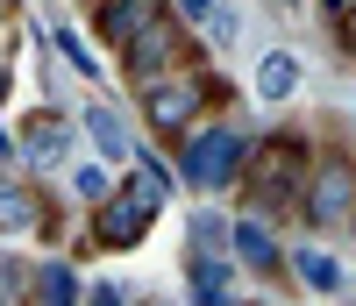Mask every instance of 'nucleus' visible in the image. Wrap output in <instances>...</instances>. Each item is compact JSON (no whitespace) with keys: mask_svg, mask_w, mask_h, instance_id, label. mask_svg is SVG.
<instances>
[{"mask_svg":"<svg viewBox=\"0 0 356 306\" xmlns=\"http://www.w3.org/2000/svg\"><path fill=\"white\" fill-rule=\"evenodd\" d=\"M307 171H314V136H300V129L257 136L250 171H243V186H235V193H243V221H278V214H300Z\"/></svg>","mask_w":356,"mask_h":306,"instance_id":"nucleus-1","label":"nucleus"},{"mask_svg":"<svg viewBox=\"0 0 356 306\" xmlns=\"http://www.w3.org/2000/svg\"><path fill=\"white\" fill-rule=\"evenodd\" d=\"M221 100H228V86H221V72L214 65H193V72H178V79H164V86H150V93H136V107H143V129H150L157 143H186L200 121H214L221 114Z\"/></svg>","mask_w":356,"mask_h":306,"instance_id":"nucleus-2","label":"nucleus"},{"mask_svg":"<svg viewBox=\"0 0 356 306\" xmlns=\"http://www.w3.org/2000/svg\"><path fill=\"white\" fill-rule=\"evenodd\" d=\"M250 150H257V136L235 129L228 114H214V121H200V129L178 143L171 171H178V186H193V193H235L243 171H250Z\"/></svg>","mask_w":356,"mask_h":306,"instance_id":"nucleus-3","label":"nucleus"},{"mask_svg":"<svg viewBox=\"0 0 356 306\" xmlns=\"http://www.w3.org/2000/svg\"><path fill=\"white\" fill-rule=\"evenodd\" d=\"M193 65H207V50L193 43V29L171 22V8H164L157 29H143V36L122 50V79H129V93H150V86H164V79H178V72H193Z\"/></svg>","mask_w":356,"mask_h":306,"instance_id":"nucleus-4","label":"nucleus"},{"mask_svg":"<svg viewBox=\"0 0 356 306\" xmlns=\"http://www.w3.org/2000/svg\"><path fill=\"white\" fill-rule=\"evenodd\" d=\"M300 221H307L314 235L356 221V157H349V150H314L307 193H300Z\"/></svg>","mask_w":356,"mask_h":306,"instance_id":"nucleus-5","label":"nucleus"},{"mask_svg":"<svg viewBox=\"0 0 356 306\" xmlns=\"http://www.w3.org/2000/svg\"><path fill=\"white\" fill-rule=\"evenodd\" d=\"M15 235H50L57 242V221H50V200H43L36 178L0 171V242H15Z\"/></svg>","mask_w":356,"mask_h":306,"instance_id":"nucleus-6","label":"nucleus"},{"mask_svg":"<svg viewBox=\"0 0 356 306\" xmlns=\"http://www.w3.org/2000/svg\"><path fill=\"white\" fill-rule=\"evenodd\" d=\"M186 292H193V306H243L235 299V257L228 250H193L186 257Z\"/></svg>","mask_w":356,"mask_h":306,"instance_id":"nucleus-7","label":"nucleus"},{"mask_svg":"<svg viewBox=\"0 0 356 306\" xmlns=\"http://www.w3.org/2000/svg\"><path fill=\"white\" fill-rule=\"evenodd\" d=\"M15 150H22V164H36V171H50V164H65L72 157V129H65V114H29L22 129H15Z\"/></svg>","mask_w":356,"mask_h":306,"instance_id":"nucleus-8","label":"nucleus"},{"mask_svg":"<svg viewBox=\"0 0 356 306\" xmlns=\"http://www.w3.org/2000/svg\"><path fill=\"white\" fill-rule=\"evenodd\" d=\"M157 22H164V8H157V0H107V8H93L100 43H114V50H129L143 29H157Z\"/></svg>","mask_w":356,"mask_h":306,"instance_id":"nucleus-9","label":"nucleus"},{"mask_svg":"<svg viewBox=\"0 0 356 306\" xmlns=\"http://www.w3.org/2000/svg\"><path fill=\"white\" fill-rule=\"evenodd\" d=\"M228 257L243 271H257V278H285V250L271 242L264 221H228Z\"/></svg>","mask_w":356,"mask_h":306,"instance_id":"nucleus-10","label":"nucleus"},{"mask_svg":"<svg viewBox=\"0 0 356 306\" xmlns=\"http://www.w3.org/2000/svg\"><path fill=\"white\" fill-rule=\"evenodd\" d=\"M86 136H93V150H100V164H107L114 178L129 171V157H136V136H129V121L114 114L107 100H93V107H86Z\"/></svg>","mask_w":356,"mask_h":306,"instance_id":"nucleus-11","label":"nucleus"},{"mask_svg":"<svg viewBox=\"0 0 356 306\" xmlns=\"http://www.w3.org/2000/svg\"><path fill=\"white\" fill-rule=\"evenodd\" d=\"M143 235H150V214L129 207L122 193H114L107 207H93V242H100V250H136Z\"/></svg>","mask_w":356,"mask_h":306,"instance_id":"nucleus-12","label":"nucleus"},{"mask_svg":"<svg viewBox=\"0 0 356 306\" xmlns=\"http://www.w3.org/2000/svg\"><path fill=\"white\" fill-rule=\"evenodd\" d=\"M29 306H86V278H79V264L65 257H50L29 271Z\"/></svg>","mask_w":356,"mask_h":306,"instance_id":"nucleus-13","label":"nucleus"},{"mask_svg":"<svg viewBox=\"0 0 356 306\" xmlns=\"http://www.w3.org/2000/svg\"><path fill=\"white\" fill-rule=\"evenodd\" d=\"M285 271H300V285H307V292H321V299H342V292H349V271H342L328 250H314V242L285 250Z\"/></svg>","mask_w":356,"mask_h":306,"instance_id":"nucleus-14","label":"nucleus"},{"mask_svg":"<svg viewBox=\"0 0 356 306\" xmlns=\"http://www.w3.org/2000/svg\"><path fill=\"white\" fill-rule=\"evenodd\" d=\"M292 93H300V57H292V50H264V65H257V100L285 107Z\"/></svg>","mask_w":356,"mask_h":306,"instance_id":"nucleus-15","label":"nucleus"},{"mask_svg":"<svg viewBox=\"0 0 356 306\" xmlns=\"http://www.w3.org/2000/svg\"><path fill=\"white\" fill-rule=\"evenodd\" d=\"M72 193H79L86 207H107V200H114V171H107V164H79V171H72Z\"/></svg>","mask_w":356,"mask_h":306,"instance_id":"nucleus-16","label":"nucleus"},{"mask_svg":"<svg viewBox=\"0 0 356 306\" xmlns=\"http://www.w3.org/2000/svg\"><path fill=\"white\" fill-rule=\"evenodd\" d=\"M193 250H228V221L214 207H193Z\"/></svg>","mask_w":356,"mask_h":306,"instance_id":"nucleus-17","label":"nucleus"},{"mask_svg":"<svg viewBox=\"0 0 356 306\" xmlns=\"http://www.w3.org/2000/svg\"><path fill=\"white\" fill-rule=\"evenodd\" d=\"M57 50H65V65L79 72V79H100V57L93 50H86V36H72V29H57V36H50Z\"/></svg>","mask_w":356,"mask_h":306,"instance_id":"nucleus-18","label":"nucleus"},{"mask_svg":"<svg viewBox=\"0 0 356 306\" xmlns=\"http://www.w3.org/2000/svg\"><path fill=\"white\" fill-rule=\"evenodd\" d=\"M207 43H235V29H243V15H235V8H207Z\"/></svg>","mask_w":356,"mask_h":306,"instance_id":"nucleus-19","label":"nucleus"},{"mask_svg":"<svg viewBox=\"0 0 356 306\" xmlns=\"http://www.w3.org/2000/svg\"><path fill=\"white\" fill-rule=\"evenodd\" d=\"M86 306H129L122 285H86Z\"/></svg>","mask_w":356,"mask_h":306,"instance_id":"nucleus-20","label":"nucleus"},{"mask_svg":"<svg viewBox=\"0 0 356 306\" xmlns=\"http://www.w3.org/2000/svg\"><path fill=\"white\" fill-rule=\"evenodd\" d=\"M335 29H342V50L356 57V8H335Z\"/></svg>","mask_w":356,"mask_h":306,"instance_id":"nucleus-21","label":"nucleus"},{"mask_svg":"<svg viewBox=\"0 0 356 306\" xmlns=\"http://www.w3.org/2000/svg\"><path fill=\"white\" fill-rule=\"evenodd\" d=\"M15 157H22V150H15V129H0V171H15Z\"/></svg>","mask_w":356,"mask_h":306,"instance_id":"nucleus-22","label":"nucleus"},{"mask_svg":"<svg viewBox=\"0 0 356 306\" xmlns=\"http://www.w3.org/2000/svg\"><path fill=\"white\" fill-rule=\"evenodd\" d=\"M342 306H356V278H349V292H342Z\"/></svg>","mask_w":356,"mask_h":306,"instance_id":"nucleus-23","label":"nucleus"},{"mask_svg":"<svg viewBox=\"0 0 356 306\" xmlns=\"http://www.w3.org/2000/svg\"><path fill=\"white\" fill-rule=\"evenodd\" d=\"M0 100H8V65H0Z\"/></svg>","mask_w":356,"mask_h":306,"instance_id":"nucleus-24","label":"nucleus"},{"mask_svg":"<svg viewBox=\"0 0 356 306\" xmlns=\"http://www.w3.org/2000/svg\"><path fill=\"white\" fill-rule=\"evenodd\" d=\"M349 235H356V221H349Z\"/></svg>","mask_w":356,"mask_h":306,"instance_id":"nucleus-25","label":"nucleus"}]
</instances>
